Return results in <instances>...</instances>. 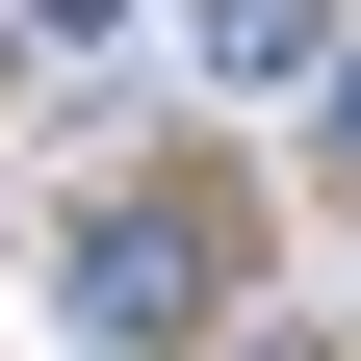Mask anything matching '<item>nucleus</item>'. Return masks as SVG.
Here are the masks:
<instances>
[{
  "mask_svg": "<svg viewBox=\"0 0 361 361\" xmlns=\"http://www.w3.org/2000/svg\"><path fill=\"white\" fill-rule=\"evenodd\" d=\"M52 310H78L104 361H180V336H207V233H180V207H104V233L52 258Z\"/></svg>",
  "mask_w": 361,
  "mask_h": 361,
  "instance_id": "1",
  "label": "nucleus"
},
{
  "mask_svg": "<svg viewBox=\"0 0 361 361\" xmlns=\"http://www.w3.org/2000/svg\"><path fill=\"white\" fill-rule=\"evenodd\" d=\"M207 78H336V0H207Z\"/></svg>",
  "mask_w": 361,
  "mask_h": 361,
  "instance_id": "2",
  "label": "nucleus"
},
{
  "mask_svg": "<svg viewBox=\"0 0 361 361\" xmlns=\"http://www.w3.org/2000/svg\"><path fill=\"white\" fill-rule=\"evenodd\" d=\"M336 180H361V52H336Z\"/></svg>",
  "mask_w": 361,
  "mask_h": 361,
  "instance_id": "3",
  "label": "nucleus"
}]
</instances>
